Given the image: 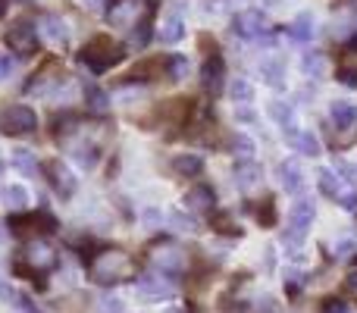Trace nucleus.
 Returning <instances> with one entry per match:
<instances>
[{
	"label": "nucleus",
	"mask_w": 357,
	"mask_h": 313,
	"mask_svg": "<svg viewBox=\"0 0 357 313\" xmlns=\"http://www.w3.org/2000/svg\"><path fill=\"white\" fill-rule=\"evenodd\" d=\"M132 270H135L132 257L126 251H119V247L98 251L91 257V264H88V273H91V279L98 285H116V282H123V279L132 276Z\"/></svg>",
	"instance_id": "1"
},
{
	"label": "nucleus",
	"mask_w": 357,
	"mask_h": 313,
	"mask_svg": "<svg viewBox=\"0 0 357 313\" xmlns=\"http://www.w3.org/2000/svg\"><path fill=\"white\" fill-rule=\"evenodd\" d=\"M123 56H126V50H119L116 44L110 41V38L100 35V38H94L91 44H85V50L79 54V63L91 75H100V72H107L110 66H116Z\"/></svg>",
	"instance_id": "2"
},
{
	"label": "nucleus",
	"mask_w": 357,
	"mask_h": 313,
	"mask_svg": "<svg viewBox=\"0 0 357 313\" xmlns=\"http://www.w3.org/2000/svg\"><path fill=\"white\" fill-rule=\"evenodd\" d=\"M38 129V113L25 104H10L0 110V132L13 138H25Z\"/></svg>",
	"instance_id": "3"
},
{
	"label": "nucleus",
	"mask_w": 357,
	"mask_h": 313,
	"mask_svg": "<svg viewBox=\"0 0 357 313\" xmlns=\"http://www.w3.org/2000/svg\"><path fill=\"white\" fill-rule=\"evenodd\" d=\"M19 273H31V276H41V273H50L56 266V251L47 245L44 238H31L22 251V260H19Z\"/></svg>",
	"instance_id": "4"
},
{
	"label": "nucleus",
	"mask_w": 357,
	"mask_h": 313,
	"mask_svg": "<svg viewBox=\"0 0 357 313\" xmlns=\"http://www.w3.org/2000/svg\"><path fill=\"white\" fill-rule=\"evenodd\" d=\"M148 16H154V3L151 0H113L110 6V22L116 29H135Z\"/></svg>",
	"instance_id": "5"
},
{
	"label": "nucleus",
	"mask_w": 357,
	"mask_h": 313,
	"mask_svg": "<svg viewBox=\"0 0 357 313\" xmlns=\"http://www.w3.org/2000/svg\"><path fill=\"white\" fill-rule=\"evenodd\" d=\"M135 295L142 298V301L163 304V301H169V298H173V285H169L163 276L148 273V276H138L135 279Z\"/></svg>",
	"instance_id": "6"
},
{
	"label": "nucleus",
	"mask_w": 357,
	"mask_h": 313,
	"mask_svg": "<svg viewBox=\"0 0 357 313\" xmlns=\"http://www.w3.org/2000/svg\"><path fill=\"white\" fill-rule=\"evenodd\" d=\"M10 229L16 235H38V232H54L56 220L50 213H16L10 220Z\"/></svg>",
	"instance_id": "7"
},
{
	"label": "nucleus",
	"mask_w": 357,
	"mask_h": 313,
	"mask_svg": "<svg viewBox=\"0 0 357 313\" xmlns=\"http://www.w3.org/2000/svg\"><path fill=\"white\" fill-rule=\"evenodd\" d=\"M6 44H10L19 56H31L38 50V29L31 22H16L6 31Z\"/></svg>",
	"instance_id": "8"
},
{
	"label": "nucleus",
	"mask_w": 357,
	"mask_h": 313,
	"mask_svg": "<svg viewBox=\"0 0 357 313\" xmlns=\"http://www.w3.org/2000/svg\"><path fill=\"white\" fill-rule=\"evenodd\" d=\"M266 29H270V22H266V16L260 10H245V13H238V16L232 19V31L238 38H248V41L260 38Z\"/></svg>",
	"instance_id": "9"
},
{
	"label": "nucleus",
	"mask_w": 357,
	"mask_h": 313,
	"mask_svg": "<svg viewBox=\"0 0 357 313\" xmlns=\"http://www.w3.org/2000/svg\"><path fill=\"white\" fill-rule=\"evenodd\" d=\"M222 82H226V63H222V56L220 54L207 56L201 66V88L216 98V94L222 91Z\"/></svg>",
	"instance_id": "10"
},
{
	"label": "nucleus",
	"mask_w": 357,
	"mask_h": 313,
	"mask_svg": "<svg viewBox=\"0 0 357 313\" xmlns=\"http://www.w3.org/2000/svg\"><path fill=\"white\" fill-rule=\"evenodd\" d=\"M154 266L167 279H176V276H182V270H185V254L178 251V247H173V245L157 247L154 251Z\"/></svg>",
	"instance_id": "11"
},
{
	"label": "nucleus",
	"mask_w": 357,
	"mask_h": 313,
	"mask_svg": "<svg viewBox=\"0 0 357 313\" xmlns=\"http://www.w3.org/2000/svg\"><path fill=\"white\" fill-rule=\"evenodd\" d=\"M314 216H317V204L314 197H298L291 204V229L301 235H307V229L314 226Z\"/></svg>",
	"instance_id": "12"
},
{
	"label": "nucleus",
	"mask_w": 357,
	"mask_h": 313,
	"mask_svg": "<svg viewBox=\"0 0 357 313\" xmlns=\"http://www.w3.org/2000/svg\"><path fill=\"white\" fill-rule=\"evenodd\" d=\"M185 207L195 210V213H207V210L216 207V194L210 185H195V188H188V194H185Z\"/></svg>",
	"instance_id": "13"
},
{
	"label": "nucleus",
	"mask_w": 357,
	"mask_h": 313,
	"mask_svg": "<svg viewBox=\"0 0 357 313\" xmlns=\"http://www.w3.org/2000/svg\"><path fill=\"white\" fill-rule=\"evenodd\" d=\"M38 31H41V35L47 38L50 44H66V41H69V25H66V19H63V16H54V13H47V16L41 19Z\"/></svg>",
	"instance_id": "14"
},
{
	"label": "nucleus",
	"mask_w": 357,
	"mask_h": 313,
	"mask_svg": "<svg viewBox=\"0 0 357 313\" xmlns=\"http://www.w3.org/2000/svg\"><path fill=\"white\" fill-rule=\"evenodd\" d=\"M47 172H50V182H54L56 194H63V197H73L75 194V176L60 163V160L47 163Z\"/></svg>",
	"instance_id": "15"
},
{
	"label": "nucleus",
	"mask_w": 357,
	"mask_h": 313,
	"mask_svg": "<svg viewBox=\"0 0 357 313\" xmlns=\"http://www.w3.org/2000/svg\"><path fill=\"white\" fill-rule=\"evenodd\" d=\"M279 182H282V188L285 191H301V185H304V172H301V166H298V160H282L279 163Z\"/></svg>",
	"instance_id": "16"
},
{
	"label": "nucleus",
	"mask_w": 357,
	"mask_h": 313,
	"mask_svg": "<svg viewBox=\"0 0 357 313\" xmlns=\"http://www.w3.org/2000/svg\"><path fill=\"white\" fill-rule=\"evenodd\" d=\"M285 138L291 142V148L298 151V154H304V157H317L320 154V138L314 135V132H285Z\"/></svg>",
	"instance_id": "17"
},
{
	"label": "nucleus",
	"mask_w": 357,
	"mask_h": 313,
	"mask_svg": "<svg viewBox=\"0 0 357 313\" xmlns=\"http://www.w3.org/2000/svg\"><path fill=\"white\" fill-rule=\"evenodd\" d=\"M314 31H317L314 13H298V16L291 19V25H289V35L295 38V41H301V44H307L310 38H314Z\"/></svg>",
	"instance_id": "18"
},
{
	"label": "nucleus",
	"mask_w": 357,
	"mask_h": 313,
	"mask_svg": "<svg viewBox=\"0 0 357 313\" xmlns=\"http://www.w3.org/2000/svg\"><path fill=\"white\" fill-rule=\"evenodd\" d=\"M329 116H333V125H339V129L357 125V104H351V100H333Z\"/></svg>",
	"instance_id": "19"
},
{
	"label": "nucleus",
	"mask_w": 357,
	"mask_h": 313,
	"mask_svg": "<svg viewBox=\"0 0 357 313\" xmlns=\"http://www.w3.org/2000/svg\"><path fill=\"white\" fill-rule=\"evenodd\" d=\"M260 178H264V169H260L254 160L238 163V169H235V185H238L241 191H251L254 185H260Z\"/></svg>",
	"instance_id": "20"
},
{
	"label": "nucleus",
	"mask_w": 357,
	"mask_h": 313,
	"mask_svg": "<svg viewBox=\"0 0 357 313\" xmlns=\"http://www.w3.org/2000/svg\"><path fill=\"white\" fill-rule=\"evenodd\" d=\"M0 201H3L10 210L22 213V210L29 207V191H25L22 185H0Z\"/></svg>",
	"instance_id": "21"
},
{
	"label": "nucleus",
	"mask_w": 357,
	"mask_h": 313,
	"mask_svg": "<svg viewBox=\"0 0 357 313\" xmlns=\"http://www.w3.org/2000/svg\"><path fill=\"white\" fill-rule=\"evenodd\" d=\"M260 75L270 88H285V63L282 60H264L260 63Z\"/></svg>",
	"instance_id": "22"
},
{
	"label": "nucleus",
	"mask_w": 357,
	"mask_h": 313,
	"mask_svg": "<svg viewBox=\"0 0 357 313\" xmlns=\"http://www.w3.org/2000/svg\"><path fill=\"white\" fill-rule=\"evenodd\" d=\"M301 72L307 75V79H323V75H326V60H323L320 50H307V54L301 56Z\"/></svg>",
	"instance_id": "23"
},
{
	"label": "nucleus",
	"mask_w": 357,
	"mask_h": 313,
	"mask_svg": "<svg viewBox=\"0 0 357 313\" xmlns=\"http://www.w3.org/2000/svg\"><path fill=\"white\" fill-rule=\"evenodd\" d=\"M185 35V25H182V16H167L163 19V25H160V31H157V38H160L163 44H176L178 38Z\"/></svg>",
	"instance_id": "24"
},
{
	"label": "nucleus",
	"mask_w": 357,
	"mask_h": 313,
	"mask_svg": "<svg viewBox=\"0 0 357 313\" xmlns=\"http://www.w3.org/2000/svg\"><path fill=\"white\" fill-rule=\"evenodd\" d=\"M270 116L276 119L285 132H291V125H295V110H291L289 100H273V104H270Z\"/></svg>",
	"instance_id": "25"
},
{
	"label": "nucleus",
	"mask_w": 357,
	"mask_h": 313,
	"mask_svg": "<svg viewBox=\"0 0 357 313\" xmlns=\"http://www.w3.org/2000/svg\"><path fill=\"white\" fill-rule=\"evenodd\" d=\"M85 104H88V110L91 113H107L110 110V94L100 91L98 85H88L85 88Z\"/></svg>",
	"instance_id": "26"
},
{
	"label": "nucleus",
	"mask_w": 357,
	"mask_h": 313,
	"mask_svg": "<svg viewBox=\"0 0 357 313\" xmlns=\"http://www.w3.org/2000/svg\"><path fill=\"white\" fill-rule=\"evenodd\" d=\"M173 169L178 172V176H197V172L204 169V160L197 154H178L173 160Z\"/></svg>",
	"instance_id": "27"
},
{
	"label": "nucleus",
	"mask_w": 357,
	"mask_h": 313,
	"mask_svg": "<svg viewBox=\"0 0 357 313\" xmlns=\"http://www.w3.org/2000/svg\"><path fill=\"white\" fill-rule=\"evenodd\" d=\"M13 166H16L22 176L38 178V160H35L31 151H13Z\"/></svg>",
	"instance_id": "28"
},
{
	"label": "nucleus",
	"mask_w": 357,
	"mask_h": 313,
	"mask_svg": "<svg viewBox=\"0 0 357 313\" xmlns=\"http://www.w3.org/2000/svg\"><path fill=\"white\" fill-rule=\"evenodd\" d=\"M317 188L326 197H339V176L333 169H320L317 172Z\"/></svg>",
	"instance_id": "29"
},
{
	"label": "nucleus",
	"mask_w": 357,
	"mask_h": 313,
	"mask_svg": "<svg viewBox=\"0 0 357 313\" xmlns=\"http://www.w3.org/2000/svg\"><path fill=\"white\" fill-rule=\"evenodd\" d=\"M229 91H232L235 107H241V104H251V100H254V85H251V82H248V79H235Z\"/></svg>",
	"instance_id": "30"
},
{
	"label": "nucleus",
	"mask_w": 357,
	"mask_h": 313,
	"mask_svg": "<svg viewBox=\"0 0 357 313\" xmlns=\"http://www.w3.org/2000/svg\"><path fill=\"white\" fill-rule=\"evenodd\" d=\"M232 154L241 160V163H248V160L254 157V142L248 135H235L232 138Z\"/></svg>",
	"instance_id": "31"
},
{
	"label": "nucleus",
	"mask_w": 357,
	"mask_h": 313,
	"mask_svg": "<svg viewBox=\"0 0 357 313\" xmlns=\"http://www.w3.org/2000/svg\"><path fill=\"white\" fill-rule=\"evenodd\" d=\"M257 220H260V226H276V201L273 197H264L257 204Z\"/></svg>",
	"instance_id": "32"
},
{
	"label": "nucleus",
	"mask_w": 357,
	"mask_h": 313,
	"mask_svg": "<svg viewBox=\"0 0 357 313\" xmlns=\"http://www.w3.org/2000/svg\"><path fill=\"white\" fill-rule=\"evenodd\" d=\"M132 47H144V44L151 41V16L148 19H142V22L135 25V29H132Z\"/></svg>",
	"instance_id": "33"
},
{
	"label": "nucleus",
	"mask_w": 357,
	"mask_h": 313,
	"mask_svg": "<svg viewBox=\"0 0 357 313\" xmlns=\"http://www.w3.org/2000/svg\"><path fill=\"white\" fill-rule=\"evenodd\" d=\"M0 298H3L6 304H13V307H19V310H31L29 304H25V298L19 295V291L13 289V285H6V282H0Z\"/></svg>",
	"instance_id": "34"
},
{
	"label": "nucleus",
	"mask_w": 357,
	"mask_h": 313,
	"mask_svg": "<svg viewBox=\"0 0 357 313\" xmlns=\"http://www.w3.org/2000/svg\"><path fill=\"white\" fill-rule=\"evenodd\" d=\"M167 66H169V79L173 82H182L185 75H188V60H185V56H169Z\"/></svg>",
	"instance_id": "35"
},
{
	"label": "nucleus",
	"mask_w": 357,
	"mask_h": 313,
	"mask_svg": "<svg viewBox=\"0 0 357 313\" xmlns=\"http://www.w3.org/2000/svg\"><path fill=\"white\" fill-rule=\"evenodd\" d=\"M98 313H123V301L116 295H107L98 301Z\"/></svg>",
	"instance_id": "36"
},
{
	"label": "nucleus",
	"mask_w": 357,
	"mask_h": 313,
	"mask_svg": "<svg viewBox=\"0 0 357 313\" xmlns=\"http://www.w3.org/2000/svg\"><path fill=\"white\" fill-rule=\"evenodd\" d=\"M169 222H173V226L178 229V232H195V220H191V216H185V213H169Z\"/></svg>",
	"instance_id": "37"
},
{
	"label": "nucleus",
	"mask_w": 357,
	"mask_h": 313,
	"mask_svg": "<svg viewBox=\"0 0 357 313\" xmlns=\"http://www.w3.org/2000/svg\"><path fill=\"white\" fill-rule=\"evenodd\" d=\"M320 313H351V310H348V304L342 301V298H326V301H323V307H320Z\"/></svg>",
	"instance_id": "38"
},
{
	"label": "nucleus",
	"mask_w": 357,
	"mask_h": 313,
	"mask_svg": "<svg viewBox=\"0 0 357 313\" xmlns=\"http://www.w3.org/2000/svg\"><path fill=\"white\" fill-rule=\"evenodd\" d=\"M335 172H339V178H345V182H357V166L345 163V160H342V163L335 166Z\"/></svg>",
	"instance_id": "39"
},
{
	"label": "nucleus",
	"mask_w": 357,
	"mask_h": 313,
	"mask_svg": "<svg viewBox=\"0 0 357 313\" xmlns=\"http://www.w3.org/2000/svg\"><path fill=\"white\" fill-rule=\"evenodd\" d=\"M335 79H339L342 85H348V88H357V69H351V66L339 69V75H335Z\"/></svg>",
	"instance_id": "40"
},
{
	"label": "nucleus",
	"mask_w": 357,
	"mask_h": 313,
	"mask_svg": "<svg viewBox=\"0 0 357 313\" xmlns=\"http://www.w3.org/2000/svg\"><path fill=\"white\" fill-rule=\"evenodd\" d=\"M301 285H304L301 273H289V276H285V291H289V295H298V289H301Z\"/></svg>",
	"instance_id": "41"
},
{
	"label": "nucleus",
	"mask_w": 357,
	"mask_h": 313,
	"mask_svg": "<svg viewBox=\"0 0 357 313\" xmlns=\"http://www.w3.org/2000/svg\"><path fill=\"white\" fill-rule=\"evenodd\" d=\"M351 254H354V241L351 238H345V241H339V245H335V257H339V260L351 257Z\"/></svg>",
	"instance_id": "42"
},
{
	"label": "nucleus",
	"mask_w": 357,
	"mask_h": 313,
	"mask_svg": "<svg viewBox=\"0 0 357 313\" xmlns=\"http://www.w3.org/2000/svg\"><path fill=\"white\" fill-rule=\"evenodd\" d=\"M10 69H13V60L3 54V50H0V79H6V75H10Z\"/></svg>",
	"instance_id": "43"
},
{
	"label": "nucleus",
	"mask_w": 357,
	"mask_h": 313,
	"mask_svg": "<svg viewBox=\"0 0 357 313\" xmlns=\"http://www.w3.org/2000/svg\"><path fill=\"white\" fill-rule=\"evenodd\" d=\"M342 207H345L348 210V213H357V194H345V197H342Z\"/></svg>",
	"instance_id": "44"
},
{
	"label": "nucleus",
	"mask_w": 357,
	"mask_h": 313,
	"mask_svg": "<svg viewBox=\"0 0 357 313\" xmlns=\"http://www.w3.org/2000/svg\"><path fill=\"white\" fill-rule=\"evenodd\" d=\"M104 3H107V0H82V6H88L91 13H100V10H104Z\"/></svg>",
	"instance_id": "45"
},
{
	"label": "nucleus",
	"mask_w": 357,
	"mask_h": 313,
	"mask_svg": "<svg viewBox=\"0 0 357 313\" xmlns=\"http://www.w3.org/2000/svg\"><path fill=\"white\" fill-rule=\"evenodd\" d=\"M345 285H348V291H354V295H357V270L351 273V276H348V282H345Z\"/></svg>",
	"instance_id": "46"
},
{
	"label": "nucleus",
	"mask_w": 357,
	"mask_h": 313,
	"mask_svg": "<svg viewBox=\"0 0 357 313\" xmlns=\"http://www.w3.org/2000/svg\"><path fill=\"white\" fill-rule=\"evenodd\" d=\"M0 241H3V226H0Z\"/></svg>",
	"instance_id": "47"
},
{
	"label": "nucleus",
	"mask_w": 357,
	"mask_h": 313,
	"mask_svg": "<svg viewBox=\"0 0 357 313\" xmlns=\"http://www.w3.org/2000/svg\"><path fill=\"white\" fill-rule=\"evenodd\" d=\"M273 3H279V0H273Z\"/></svg>",
	"instance_id": "48"
}]
</instances>
